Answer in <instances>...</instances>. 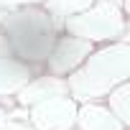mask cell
Here are the masks:
<instances>
[{"label":"cell","mask_w":130,"mask_h":130,"mask_svg":"<svg viewBox=\"0 0 130 130\" xmlns=\"http://www.w3.org/2000/svg\"><path fill=\"white\" fill-rule=\"evenodd\" d=\"M130 77V46L117 41L100 51H92L74 72H69L67 89L74 102H92L107 97L112 87Z\"/></svg>","instance_id":"cell-1"},{"label":"cell","mask_w":130,"mask_h":130,"mask_svg":"<svg viewBox=\"0 0 130 130\" xmlns=\"http://www.w3.org/2000/svg\"><path fill=\"white\" fill-rule=\"evenodd\" d=\"M3 23L8 28V43L10 51L18 54L21 59L36 64V61H46L54 46V21L46 10L38 8H23L18 13H10L8 18L3 15Z\"/></svg>","instance_id":"cell-2"},{"label":"cell","mask_w":130,"mask_h":130,"mask_svg":"<svg viewBox=\"0 0 130 130\" xmlns=\"http://www.w3.org/2000/svg\"><path fill=\"white\" fill-rule=\"evenodd\" d=\"M130 10V0H94V3L64 21L69 36L84 41H112L125 33V13Z\"/></svg>","instance_id":"cell-3"},{"label":"cell","mask_w":130,"mask_h":130,"mask_svg":"<svg viewBox=\"0 0 130 130\" xmlns=\"http://www.w3.org/2000/svg\"><path fill=\"white\" fill-rule=\"evenodd\" d=\"M77 107L79 102L69 94L48 97L28 107V122L33 130H72L77 122Z\"/></svg>","instance_id":"cell-4"},{"label":"cell","mask_w":130,"mask_h":130,"mask_svg":"<svg viewBox=\"0 0 130 130\" xmlns=\"http://www.w3.org/2000/svg\"><path fill=\"white\" fill-rule=\"evenodd\" d=\"M92 51H94L92 41H84V38H77V36H64L51 46V54L46 59L48 72L56 74V77H64V74L74 72Z\"/></svg>","instance_id":"cell-5"},{"label":"cell","mask_w":130,"mask_h":130,"mask_svg":"<svg viewBox=\"0 0 130 130\" xmlns=\"http://www.w3.org/2000/svg\"><path fill=\"white\" fill-rule=\"evenodd\" d=\"M59 94H69L67 89V79H61L56 74H46V77H36V79H28L18 92H15V100L21 107H31L41 100H48V97H59Z\"/></svg>","instance_id":"cell-6"},{"label":"cell","mask_w":130,"mask_h":130,"mask_svg":"<svg viewBox=\"0 0 130 130\" xmlns=\"http://www.w3.org/2000/svg\"><path fill=\"white\" fill-rule=\"evenodd\" d=\"M79 130H125L127 125H122L110 107L105 105H97L94 100L92 102H79L77 107V122H74Z\"/></svg>","instance_id":"cell-7"},{"label":"cell","mask_w":130,"mask_h":130,"mask_svg":"<svg viewBox=\"0 0 130 130\" xmlns=\"http://www.w3.org/2000/svg\"><path fill=\"white\" fill-rule=\"evenodd\" d=\"M31 77H33V72L28 64L10 59V56H0V97L15 94Z\"/></svg>","instance_id":"cell-8"},{"label":"cell","mask_w":130,"mask_h":130,"mask_svg":"<svg viewBox=\"0 0 130 130\" xmlns=\"http://www.w3.org/2000/svg\"><path fill=\"white\" fill-rule=\"evenodd\" d=\"M94 0H46V10L54 21V26H61L69 15H77L82 10H87Z\"/></svg>","instance_id":"cell-9"},{"label":"cell","mask_w":130,"mask_h":130,"mask_svg":"<svg viewBox=\"0 0 130 130\" xmlns=\"http://www.w3.org/2000/svg\"><path fill=\"white\" fill-rule=\"evenodd\" d=\"M107 100H110V110L112 115L122 122V125H130V84L127 82H120L117 87H112L107 92Z\"/></svg>","instance_id":"cell-10"},{"label":"cell","mask_w":130,"mask_h":130,"mask_svg":"<svg viewBox=\"0 0 130 130\" xmlns=\"http://www.w3.org/2000/svg\"><path fill=\"white\" fill-rule=\"evenodd\" d=\"M0 130H33V125L28 120H13V117H5V122L0 125Z\"/></svg>","instance_id":"cell-11"},{"label":"cell","mask_w":130,"mask_h":130,"mask_svg":"<svg viewBox=\"0 0 130 130\" xmlns=\"http://www.w3.org/2000/svg\"><path fill=\"white\" fill-rule=\"evenodd\" d=\"M8 117H13V120H28V107H21L18 105V110L8 112Z\"/></svg>","instance_id":"cell-12"},{"label":"cell","mask_w":130,"mask_h":130,"mask_svg":"<svg viewBox=\"0 0 130 130\" xmlns=\"http://www.w3.org/2000/svg\"><path fill=\"white\" fill-rule=\"evenodd\" d=\"M28 3H41V0H0V8L3 5H28Z\"/></svg>","instance_id":"cell-13"},{"label":"cell","mask_w":130,"mask_h":130,"mask_svg":"<svg viewBox=\"0 0 130 130\" xmlns=\"http://www.w3.org/2000/svg\"><path fill=\"white\" fill-rule=\"evenodd\" d=\"M8 54H10V43L5 36H0V56H8Z\"/></svg>","instance_id":"cell-14"},{"label":"cell","mask_w":130,"mask_h":130,"mask_svg":"<svg viewBox=\"0 0 130 130\" xmlns=\"http://www.w3.org/2000/svg\"><path fill=\"white\" fill-rule=\"evenodd\" d=\"M5 117H8V112H5L3 107H0V125H3V122H5Z\"/></svg>","instance_id":"cell-15"},{"label":"cell","mask_w":130,"mask_h":130,"mask_svg":"<svg viewBox=\"0 0 130 130\" xmlns=\"http://www.w3.org/2000/svg\"><path fill=\"white\" fill-rule=\"evenodd\" d=\"M3 15H5V10H3V8H0V21H3Z\"/></svg>","instance_id":"cell-16"},{"label":"cell","mask_w":130,"mask_h":130,"mask_svg":"<svg viewBox=\"0 0 130 130\" xmlns=\"http://www.w3.org/2000/svg\"><path fill=\"white\" fill-rule=\"evenodd\" d=\"M125 130H127V127H125Z\"/></svg>","instance_id":"cell-17"}]
</instances>
